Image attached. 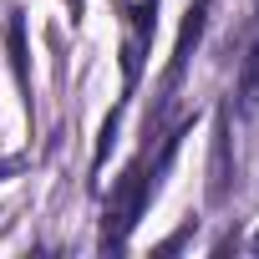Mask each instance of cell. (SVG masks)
Segmentation results:
<instances>
[{"instance_id": "obj_1", "label": "cell", "mask_w": 259, "mask_h": 259, "mask_svg": "<svg viewBox=\"0 0 259 259\" xmlns=\"http://www.w3.org/2000/svg\"><path fill=\"white\" fill-rule=\"evenodd\" d=\"M173 153H178V138H163V153H158L153 168H148V158H143V163H133V168L117 178V188H112V198H107V213H102V249L127 244V234H133V224L143 219L148 193L158 188V173L173 163Z\"/></svg>"}, {"instance_id": "obj_2", "label": "cell", "mask_w": 259, "mask_h": 259, "mask_svg": "<svg viewBox=\"0 0 259 259\" xmlns=\"http://www.w3.org/2000/svg\"><path fill=\"white\" fill-rule=\"evenodd\" d=\"M234 183V153H229V107H219V127H213V158H208V198L224 203Z\"/></svg>"}, {"instance_id": "obj_3", "label": "cell", "mask_w": 259, "mask_h": 259, "mask_svg": "<svg viewBox=\"0 0 259 259\" xmlns=\"http://www.w3.org/2000/svg\"><path fill=\"white\" fill-rule=\"evenodd\" d=\"M203 21H208V0H193V6H188V16H183V31H178V41H173L168 87H178V76L188 71V56H193V46H198V36H203Z\"/></svg>"}, {"instance_id": "obj_4", "label": "cell", "mask_w": 259, "mask_h": 259, "mask_svg": "<svg viewBox=\"0 0 259 259\" xmlns=\"http://www.w3.org/2000/svg\"><path fill=\"white\" fill-rule=\"evenodd\" d=\"M6 36H11V61H16V81H21V92H31V71H26V26H21V16H11Z\"/></svg>"}, {"instance_id": "obj_5", "label": "cell", "mask_w": 259, "mask_h": 259, "mask_svg": "<svg viewBox=\"0 0 259 259\" xmlns=\"http://www.w3.org/2000/svg\"><path fill=\"white\" fill-rule=\"evenodd\" d=\"M259 102V41L249 46V61H244V71H239V107L249 112Z\"/></svg>"}, {"instance_id": "obj_6", "label": "cell", "mask_w": 259, "mask_h": 259, "mask_svg": "<svg viewBox=\"0 0 259 259\" xmlns=\"http://www.w3.org/2000/svg\"><path fill=\"white\" fill-rule=\"evenodd\" d=\"M254 249H259V234H254Z\"/></svg>"}]
</instances>
